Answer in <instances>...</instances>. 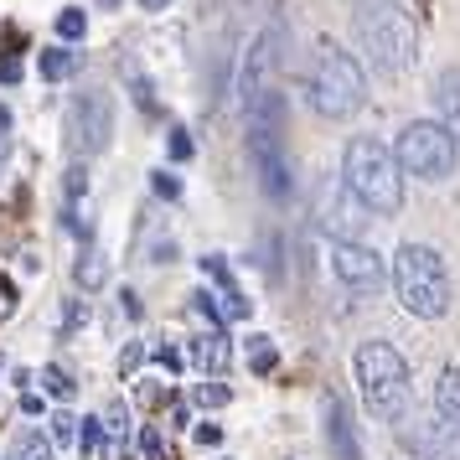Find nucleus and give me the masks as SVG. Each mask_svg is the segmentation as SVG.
<instances>
[{
	"label": "nucleus",
	"mask_w": 460,
	"mask_h": 460,
	"mask_svg": "<svg viewBox=\"0 0 460 460\" xmlns=\"http://www.w3.org/2000/svg\"><path fill=\"white\" fill-rule=\"evenodd\" d=\"M341 181L377 217H394L403 208V171H398L394 150L383 146V140H373V135H357L352 146H347V155H341Z\"/></svg>",
	"instance_id": "1"
},
{
	"label": "nucleus",
	"mask_w": 460,
	"mask_h": 460,
	"mask_svg": "<svg viewBox=\"0 0 460 460\" xmlns=\"http://www.w3.org/2000/svg\"><path fill=\"white\" fill-rule=\"evenodd\" d=\"M394 295L398 305L419 321H439L450 311V270L435 249L424 243H403L394 253Z\"/></svg>",
	"instance_id": "2"
},
{
	"label": "nucleus",
	"mask_w": 460,
	"mask_h": 460,
	"mask_svg": "<svg viewBox=\"0 0 460 460\" xmlns=\"http://www.w3.org/2000/svg\"><path fill=\"white\" fill-rule=\"evenodd\" d=\"M311 104L315 114L326 119H352L357 109L367 104V78H362V63L341 47H321L311 67Z\"/></svg>",
	"instance_id": "3"
},
{
	"label": "nucleus",
	"mask_w": 460,
	"mask_h": 460,
	"mask_svg": "<svg viewBox=\"0 0 460 460\" xmlns=\"http://www.w3.org/2000/svg\"><path fill=\"white\" fill-rule=\"evenodd\" d=\"M357 383H362V403L377 419L409 414V362L388 341H362L357 347Z\"/></svg>",
	"instance_id": "4"
},
{
	"label": "nucleus",
	"mask_w": 460,
	"mask_h": 460,
	"mask_svg": "<svg viewBox=\"0 0 460 460\" xmlns=\"http://www.w3.org/2000/svg\"><path fill=\"white\" fill-rule=\"evenodd\" d=\"M357 42L373 58L377 73H388V78L403 73L419 58V31L398 5H367V11H357Z\"/></svg>",
	"instance_id": "5"
},
{
	"label": "nucleus",
	"mask_w": 460,
	"mask_h": 460,
	"mask_svg": "<svg viewBox=\"0 0 460 460\" xmlns=\"http://www.w3.org/2000/svg\"><path fill=\"white\" fill-rule=\"evenodd\" d=\"M456 155H460V146L435 125V119H414V125L398 129L394 161H398V171H409L419 181H445V176L456 171Z\"/></svg>",
	"instance_id": "6"
},
{
	"label": "nucleus",
	"mask_w": 460,
	"mask_h": 460,
	"mask_svg": "<svg viewBox=\"0 0 460 460\" xmlns=\"http://www.w3.org/2000/svg\"><path fill=\"white\" fill-rule=\"evenodd\" d=\"M109 135H114V99H109L104 88L78 93V104H73V150L99 155L109 146Z\"/></svg>",
	"instance_id": "7"
},
{
	"label": "nucleus",
	"mask_w": 460,
	"mask_h": 460,
	"mask_svg": "<svg viewBox=\"0 0 460 460\" xmlns=\"http://www.w3.org/2000/svg\"><path fill=\"white\" fill-rule=\"evenodd\" d=\"M332 270H336V279H341L347 290H357V295H377V290H383V279H388L383 259H377L367 243H357V238L332 249Z\"/></svg>",
	"instance_id": "8"
},
{
	"label": "nucleus",
	"mask_w": 460,
	"mask_h": 460,
	"mask_svg": "<svg viewBox=\"0 0 460 460\" xmlns=\"http://www.w3.org/2000/svg\"><path fill=\"white\" fill-rule=\"evenodd\" d=\"M249 161L270 197H290V161H285V140L274 129H249Z\"/></svg>",
	"instance_id": "9"
},
{
	"label": "nucleus",
	"mask_w": 460,
	"mask_h": 460,
	"mask_svg": "<svg viewBox=\"0 0 460 460\" xmlns=\"http://www.w3.org/2000/svg\"><path fill=\"white\" fill-rule=\"evenodd\" d=\"M403 445L419 450L424 460H460V424L445 414H429L414 429H403Z\"/></svg>",
	"instance_id": "10"
},
{
	"label": "nucleus",
	"mask_w": 460,
	"mask_h": 460,
	"mask_svg": "<svg viewBox=\"0 0 460 460\" xmlns=\"http://www.w3.org/2000/svg\"><path fill=\"white\" fill-rule=\"evenodd\" d=\"M274 63H279V31H264V37L249 47V58H243V78H238V93H243V104H253L264 88H274V84H270Z\"/></svg>",
	"instance_id": "11"
},
{
	"label": "nucleus",
	"mask_w": 460,
	"mask_h": 460,
	"mask_svg": "<svg viewBox=\"0 0 460 460\" xmlns=\"http://www.w3.org/2000/svg\"><path fill=\"white\" fill-rule=\"evenodd\" d=\"M435 109H439L435 125L460 146V67H445V73L435 78Z\"/></svg>",
	"instance_id": "12"
},
{
	"label": "nucleus",
	"mask_w": 460,
	"mask_h": 460,
	"mask_svg": "<svg viewBox=\"0 0 460 460\" xmlns=\"http://www.w3.org/2000/svg\"><path fill=\"white\" fill-rule=\"evenodd\" d=\"M341 191H347V181H341ZM341 191H336V187L321 191V228L332 233L336 243H352V233H357V223H362V217H357V208H347V202H341Z\"/></svg>",
	"instance_id": "13"
},
{
	"label": "nucleus",
	"mask_w": 460,
	"mask_h": 460,
	"mask_svg": "<svg viewBox=\"0 0 460 460\" xmlns=\"http://www.w3.org/2000/svg\"><path fill=\"white\" fill-rule=\"evenodd\" d=\"M191 362L202 367V373H223L233 362V347H228V336L223 332H208V336H197L191 341Z\"/></svg>",
	"instance_id": "14"
},
{
	"label": "nucleus",
	"mask_w": 460,
	"mask_h": 460,
	"mask_svg": "<svg viewBox=\"0 0 460 460\" xmlns=\"http://www.w3.org/2000/svg\"><path fill=\"white\" fill-rule=\"evenodd\" d=\"M326 435H332V445H336V456H341V460H357L352 424H347V409H341L336 398H326Z\"/></svg>",
	"instance_id": "15"
},
{
	"label": "nucleus",
	"mask_w": 460,
	"mask_h": 460,
	"mask_svg": "<svg viewBox=\"0 0 460 460\" xmlns=\"http://www.w3.org/2000/svg\"><path fill=\"white\" fill-rule=\"evenodd\" d=\"M435 409L445 419H456L460 424V367H445L439 373V383H435Z\"/></svg>",
	"instance_id": "16"
},
{
	"label": "nucleus",
	"mask_w": 460,
	"mask_h": 460,
	"mask_svg": "<svg viewBox=\"0 0 460 460\" xmlns=\"http://www.w3.org/2000/svg\"><path fill=\"white\" fill-rule=\"evenodd\" d=\"M73 67H78V52H67V47H47V52H42V78H47V84L73 78Z\"/></svg>",
	"instance_id": "17"
},
{
	"label": "nucleus",
	"mask_w": 460,
	"mask_h": 460,
	"mask_svg": "<svg viewBox=\"0 0 460 460\" xmlns=\"http://www.w3.org/2000/svg\"><path fill=\"white\" fill-rule=\"evenodd\" d=\"M73 274H78V285H84V290H99V285L109 279V259L99 249H88L84 259H78V270H73Z\"/></svg>",
	"instance_id": "18"
},
{
	"label": "nucleus",
	"mask_w": 460,
	"mask_h": 460,
	"mask_svg": "<svg viewBox=\"0 0 460 460\" xmlns=\"http://www.w3.org/2000/svg\"><path fill=\"white\" fill-rule=\"evenodd\" d=\"M99 424H104V439H109V456H119V450H125V424H129V414H125V403H109V409H104V419H99Z\"/></svg>",
	"instance_id": "19"
},
{
	"label": "nucleus",
	"mask_w": 460,
	"mask_h": 460,
	"mask_svg": "<svg viewBox=\"0 0 460 460\" xmlns=\"http://www.w3.org/2000/svg\"><path fill=\"white\" fill-rule=\"evenodd\" d=\"M47 439L52 445H78V419L67 414V409H58V414L47 419Z\"/></svg>",
	"instance_id": "20"
},
{
	"label": "nucleus",
	"mask_w": 460,
	"mask_h": 460,
	"mask_svg": "<svg viewBox=\"0 0 460 460\" xmlns=\"http://www.w3.org/2000/svg\"><path fill=\"white\" fill-rule=\"evenodd\" d=\"M42 388H47L52 398H63V403H67L73 394H78V383H73V377H67L63 367H58V362H52V367H42Z\"/></svg>",
	"instance_id": "21"
},
{
	"label": "nucleus",
	"mask_w": 460,
	"mask_h": 460,
	"mask_svg": "<svg viewBox=\"0 0 460 460\" xmlns=\"http://www.w3.org/2000/svg\"><path fill=\"white\" fill-rule=\"evenodd\" d=\"M249 362H253V373H274V367H279L270 336H249Z\"/></svg>",
	"instance_id": "22"
},
{
	"label": "nucleus",
	"mask_w": 460,
	"mask_h": 460,
	"mask_svg": "<svg viewBox=\"0 0 460 460\" xmlns=\"http://www.w3.org/2000/svg\"><path fill=\"white\" fill-rule=\"evenodd\" d=\"M16 460H52V439H42L37 429H31V435H22V445H16Z\"/></svg>",
	"instance_id": "23"
},
{
	"label": "nucleus",
	"mask_w": 460,
	"mask_h": 460,
	"mask_svg": "<svg viewBox=\"0 0 460 460\" xmlns=\"http://www.w3.org/2000/svg\"><path fill=\"white\" fill-rule=\"evenodd\" d=\"M84 31H88V16H84V11H73V5H67L63 16H58V37H63V42H78Z\"/></svg>",
	"instance_id": "24"
},
{
	"label": "nucleus",
	"mask_w": 460,
	"mask_h": 460,
	"mask_svg": "<svg viewBox=\"0 0 460 460\" xmlns=\"http://www.w3.org/2000/svg\"><path fill=\"white\" fill-rule=\"evenodd\" d=\"M99 439H104V424L99 419H84V429H78V456L93 460V450H99Z\"/></svg>",
	"instance_id": "25"
},
{
	"label": "nucleus",
	"mask_w": 460,
	"mask_h": 460,
	"mask_svg": "<svg viewBox=\"0 0 460 460\" xmlns=\"http://www.w3.org/2000/svg\"><path fill=\"white\" fill-rule=\"evenodd\" d=\"M202 274H208L217 290H238V285H233V274H228V264H223L217 253H208V259H202Z\"/></svg>",
	"instance_id": "26"
},
{
	"label": "nucleus",
	"mask_w": 460,
	"mask_h": 460,
	"mask_svg": "<svg viewBox=\"0 0 460 460\" xmlns=\"http://www.w3.org/2000/svg\"><path fill=\"white\" fill-rule=\"evenodd\" d=\"M228 388H223V383H197V403H202V409H223V403H228Z\"/></svg>",
	"instance_id": "27"
},
{
	"label": "nucleus",
	"mask_w": 460,
	"mask_h": 460,
	"mask_svg": "<svg viewBox=\"0 0 460 460\" xmlns=\"http://www.w3.org/2000/svg\"><path fill=\"white\" fill-rule=\"evenodd\" d=\"M140 450H146V460H166V435L150 424L146 435H140Z\"/></svg>",
	"instance_id": "28"
},
{
	"label": "nucleus",
	"mask_w": 460,
	"mask_h": 460,
	"mask_svg": "<svg viewBox=\"0 0 460 460\" xmlns=\"http://www.w3.org/2000/svg\"><path fill=\"white\" fill-rule=\"evenodd\" d=\"M84 321H88V300H67V305H63V336L78 332Z\"/></svg>",
	"instance_id": "29"
},
{
	"label": "nucleus",
	"mask_w": 460,
	"mask_h": 460,
	"mask_svg": "<svg viewBox=\"0 0 460 460\" xmlns=\"http://www.w3.org/2000/svg\"><path fill=\"white\" fill-rule=\"evenodd\" d=\"M84 191H88V171H84V166H73V171H67V208H73Z\"/></svg>",
	"instance_id": "30"
},
{
	"label": "nucleus",
	"mask_w": 460,
	"mask_h": 460,
	"mask_svg": "<svg viewBox=\"0 0 460 460\" xmlns=\"http://www.w3.org/2000/svg\"><path fill=\"white\" fill-rule=\"evenodd\" d=\"M129 88H135V104H140V109L150 114V109H155V99H150V84L140 78V73H135V67H129Z\"/></svg>",
	"instance_id": "31"
},
{
	"label": "nucleus",
	"mask_w": 460,
	"mask_h": 460,
	"mask_svg": "<svg viewBox=\"0 0 460 460\" xmlns=\"http://www.w3.org/2000/svg\"><path fill=\"white\" fill-rule=\"evenodd\" d=\"M140 357H146V347H140V341H129L125 352H119V377L135 373V367H140Z\"/></svg>",
	"instance_id": "32"
},
{
	"label": "nucleus",
	"mask_w": 460,
	"mask_h": 460,
	"mask_svg": "<svg viewBox=\"0 0 460 460\" xmlns=\"http://www.w3.org/2000/svg\"><path fill=\"white\" fill-rule=\"evenodd\" d=\"M171 161H191V135L187 129H171Z\"/></svg>",
	"instance_id": "33"
},
{
	"label": "nucleus",
	"mask_w": 460,
	"mask_h": 460,
	"mask_svg": "<svg viewBox=\"0 0 460 460\" xmlns=\"http://www.w3.org/2000/svg\"><path fill=\"white\" fill-rule=\"evenodd\" d=\"M150 187L161 191V197H181V181H176L171 171H155V181H150Z\"/></svg>",
	"instance_id": "34"
},
{
	"label": "nucleus",
	"mask_w": 460,
	"mask_h": 460,
	"mask_svg": "<svg viewBox=\"0 0 460 460\" xmlns=\"http://www.w3.org/2000/svg\"><path fill=\"white\" fill-rule=\"evenodd\" d=\"M155 362H161L166 373H181V367H187V357L176 352V347H161V352H155Z\"/></svg>",
	"instance_id": "35"
},
{
	"label": "nucleus",
	"mask_w": 460,
	"mask_h": 460,
	"mask_svg": "<svg viewBox=\"0 0 460 460\" xmlns=\"http://www.w3.org/2000/svg\"><path fill=\"white\" fill-rule=\"evenodd\" d=\"M11 311H16V285H11V279L0 274V321H5Z\"/></svg>",
	"instance_id": "36"
},
{
	"label": "nucleus",
	"mask_w": 460,
	"mask_h": 460,
	"mask_svg": "<svg viewBox=\"0 0 460 460\" xmlns=\"http://www.w3.org/2000/svg\"><path fill=\"white\" fill-rule=\"evenodd\" d=\"M197 445H223V429L217 424H197Z\"/></svg>",
	"instance_id": "37"
},
{
	"label": "nucleus",
	"mask_w": 460,
	"mask_h": 460,
	"mask_svg": "<svg viewBox=\"0 0 460 460\" xmlns=\"http://www.w3.org/2000/svg\"><path fill=\"white\" fill-rule=\"evenodd\" d=\"M22 78V63L16 58H0V84H16Z\"/></svg>",
	"instance_id": "38"
},
{
	"label": "nucleus",
	"mask_w": 460,
	"mask_h": 460,
	"mask_svg": "<svg viewBox=\"0 0 460 460\" xmlns=\"http://www.w3.org/2000/svg\"><path fill=\"white\" fill-rule=\"evenodd\" d=\"M119 305H125V315H135V321H140V300H135V295H129V290L119 295Z\"/></svg>",
	"instance_id": "39"
},
{
	"label": "nucleus",
	"mask_w": 460,
	"mask_h": 460,
	"mask_svg": "<svg viewBox=\"0 0 460 460\" xmlns=\"http://www.w3.org/2000/svg\"><path fill=\"white\" fill-rule=\"evenodd\" d=\"M5 125H11V109L0 104V129H5Z\"/></svg>",
	"instance_id": "40"
},
{
	"label": "nucleus",
	"mask_w": 460,
	"mask_h": 460,
	"mask_svg": "<svg viewBox=\"0 0 460 460\" xmlns=\"http://www.w3.org/2000/svg\"><path fill=\"white\" fill-rule=\"evenodd\" d=\"M140 5H146V11H161V5H166V0H140Z\"/></svg>",
	"instance_id": "41"
},
{
	"label": "nucleus",
	"mask_w": 460,
	"mask_h": 460,
	"mask_svg": "<svg viewBox=\"0 0 460 460\" xmlns=\"http://www.w3.org/2000/svg\"><path fill=\"white\" fill-rule=\"evenodd\" d=\"M0 161H5V135H0Z\"/></svg>",
	"instance_id": "42"
},
{
	"label": "nucleus",
	"mask_w": 460,
	"mask_h": 460,
	"mask_svg": "<svg viewBox=\"0 0 460 460\" xmlns=\"http://www.w3.org/2000/svg\"><path fill=\"white\" fill-rule=\"evenodd\" d=\"M0 367H5V362H0Z\"/></svg>",
	"instance_id": "43"
}]
</instances>
